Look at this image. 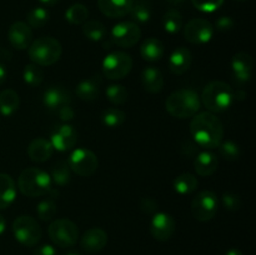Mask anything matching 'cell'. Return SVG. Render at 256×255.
I'll list each match as a JSON object with an SVG mask.
<instances>
[{
    "label": "cell",
    "mask_w": 256,
    "mask_h": 255,
    "mask_svg": "<svg viewBox=\"0 0 256 255\" xmlns=\"http://www.w3.org/2000/svg\"><path fill=\"white\" fill-rule=\"evenodd\" d=\"M235 100L234 90L224 82H212L204 88L200 102L210 112H222L229 109Z\"/></svg>",
    "instance_id": "obj_3"
},
{
    "label": "cell",
    "mask_w": 256,
    "mask_h": 255,
    "mask_svg": "<svg viewBox=\"0 0 256 255\" xmlns=\"http://www.w3.org/2000/svg\"><path fill=\"white\" fill-rule=\"evenodd\" d=\"M192 56L189 49L184 46H179L170 54L169 69L172 74L182 75L192 66Z\"/></svg>",
    "instance_id": "obj_19"
},
{
    "label": "cell",
    "mask_w": 256,
    "mask_h": 255,
    "mask_svg": "<svg viewBox=\"0 0 256 255\" xmlns=\"http://www.w3.org/2000/svg\"><path fill=\"white\" fill-rule=\"evenodd\" d=\"M82 34L92 42H102L106 36V28L98 20H89L82 25Z\"/></svg>",
    "instance_id": "obj_29"
},
{
    "label": "cell",
    "mask_w": 256,
    "mask_h": 255,
    "mask_svg": "<svg viewBox=\"0 0 256 255\" xmlns=\"http://www.w3.org/2000/svg\"><path fill=\"white\" fill-rule=\"evenodd\" d=\"M66 255H80L78 252H69Z\"/></svg>",
    "instance_id": "obj_51"
},
{
    "label": "cell",
    "mask_w": 256,
    "mask_h": 255,
    "mask_svg": "<svg viewBox=\"0 0 256 255\" xmlns=\"http://www.w3.org/2000/svg\"><path fill=\"white\" fill-rule=\"evenodd\" d=\"M108 244V234L102 228H92L86 230L80 240L82 249L90 254H96L102 252Z\"/></svg>",
    "instance_id": "obj_16"
},
{
    "label": "cell",
    "mask_w": 256,
    "mask_h": 255,
    "mask_svg": "<svg viewBox=\"0 0 256 255\" xmlns=\"http://www.w3.org/2000/svg\"><path fill=\"white\" fill-rule=\"evenodd\" d=\"M29 59L39 66H50L60 59L62 48L59 40L52 36H40L28 48Z\"/></svg>",
    "instance_id": "obj_5"
},
{
    "label": "cell",
    "mask_w": 256,
    "mask_h": 255,
    "mask_svg": "<svg viewBox=\"0 0 256 255\" xmlns=\"http://www.w3.org/2000/svg\"><path fill=\"white\" fill-rule=\"evenodd\" d=\"M8 39L15 49H28L32 42V28L24 22H14L10 25L9 30H8Z\"/></svg>",
    "instance_id": "obj_15"
},
{
    "label": "cell",
    "mask_w": 256,
    "mask_h": 255,
    "mask_svg": "<svg viewBox=\"0 0 256 255\" xmlns=\"http://www.w3.org/2000/svg\"><path fill=\"white\" fill-rule=\"evenodd\" d=\"M56 202H54L52 198L42 200L36 206V214L42 222H50L56 214Z\"/></svg>",
    "instance_id": "obj_36"
},
{
    "label": "cell",
    "mask_w": 256,
    "mask_h": 255,
    "mask_svg": "<svg viewBox=\"0 0 256 255\" xmlns=\"http://www.w3.org/2000/svg\"><path fill=\"white\" fill-rule=\"evenodd\" d=\"M52 152H54V148L52 142L44 138H36L28 146V155L30 160L35 162H46L52 156Z\"/></svg>",
    "instance_id": "obj_21"
},
{
    "label": "cell",
    "mask_w": 256,
    "mask_h": 255,
    "mask_svg": "<svg viewBox=\"0 0 256 255\" xmlns=\"http://www.w3.org/2000/svg\"><path fill=\"white\" fill-rule=\"evenodd\" d=\"M106 96L110 102L115 105L124 104L128 100L129 92H128L126 88L119 84H112L106 88Z\"/></svg>",
    "instance_id": "obj_38"
},
{
    "label": "cell",
    "mask_w": 256,
    "mask_h": 255,
    "mask_svg": "<svg viewBox=\"0 0 256 255\" xmlns=\"http://www.w3.org/2000/svg\"><path fill=\"white\" fill-rule=\"evenodd\" d=\"M254 59L246 52H238L232 59V70L235 80L239 82H248L252 79Z\"/></svg>",
    "instance_id": "obj_17"
},
{
    "label": "cell",
    "mask_w": 256,
    "mask_h": 255,
    "mask_svg": "<svg viewBox=\"0 0 256 255\" xmlns=\"http://www.w3.org/2000/svg\"><path fill=\"white\" fill-rule=\"evenodd\" d=\"M190 132L196 145L202 149L219 148L224 138V126L214 112H204L192 116Z\"/></svg>",
    "instance_id": "obj_1"
},
{
    "label": "cell",
    "mask_w": 256,
    "mask_h": 255,
    "mask_svg": "<svg viewBox=\"0 0 256 255\" xmlns=\"http://www.w3.org/2000/svg\"><path fill=\"white\" fill-rule=\"evenodd\" d=\"M134 0H98L99 9L105 16L122 18L129 14Z\"/></svg>",
    "instance_id": "obj_20"
},
{
    "label": "cell",
    "mask_w": 256,
    "mask_h": 255,
    "mask_svg": "<svg viewBox=\"0 0 256 255\" xmlns=\"http://www.w3.org/2000/svg\"><path fill=\"white\" fill-rule=\"evenodd\" d=\"M215 26H216V29L219 30V32H229V30L234 26V20L230 16H222L218 19Z\"/></svg>",
    "instance_id": "obj_43"
},
{
    "label": "cell",
    "mask_w": 256,
    "mask_h": 255,
    "mask_svg": "<svg viewBox=\"0 0 256 255\" xmlns=\"http://www.w3.org/2000/svg\"><path fill=\"white\" fill-rule=\"evenodd\" d=\"M72 95L62 86H50L42 94V102L49 110H58L59 108L70 105Z\"/></svg>",
    "instance_id": "obj_18"
},
{
    "label": "cell",
    "mask_w": 256,
    "mask_h": 255,
    "mask_svg": "<svg viewBox=\"0 0 256 255\" xmlns=\"http://www.w3.org/2000/svg\"><path fill=\"white\" fill-rule=\"evenodd\" d=\"M200 96L192 89H179L169 95L165 102L168 112L178 119L192 118L200 109Z\"/></svg>",
    "instance_id": "obj_2"
},
{
    "label": "cell",
    "mask_w": 256,
    "mask_h": 255,
    "mask_svg": "<svg viewBox=\"0 0 256 255\" xmlns=\"http://www.w3.org/2000/svg\"><path fill=\"white\" fill-rule=\"evenodd\" d=\"M48 20H49V12L42 6H36L28 12L26 22L30 28L40 29L46 24Z\"/></svg>",
    "instance_id": "obj_35"
},
{
    "label": "cell",
    "mask_w": 256,
    "mask_h": 255,
    "mask_svg": "<svg viewBox=\"0 0 256 255\" xmlns=\"http://www.w3.org/2000/svg\"><path fill=\"white\" fill-rule=\"evenodd\" d=\"M50 178H52V182L59 185V186L69 184L70 178H72V170H70L69 164L66 162H56L52 168Z\"/></svg>",
    "instance_id": "obj_33"
},
{
    "label": "cell",
    "mask_w": 256,
    "mask_h": 255,
    "mask_svg": "<svg viewBox=\"0 0 256 255\" xmlns=\"http://www.w3.org/2000/svg\"><path fill=\"white\" fill-rule=\"evenodd\" d=\"M100 84H102V79L99 75L82 80L78 84L76 95L79 96V99L84 100V102H92L99 96Z\"/></svg>",
    "instance_id": "obj_25"
},
{
    "label": "cell",
    "mask_w": 256,
    "mask_h": 255,
    "mask_svg": "<svg viewBox=\"0 0 256 255\" xmlns=\"http://www.w3.org/2000/svg\"><path fill=\"white\" fill-rule=\"evenodd\" d=\"M222 199L225 209L230 210V212H236L242 208V200H240L239 195L232 194V192H225Z\"/></svg>",
    "instance_id": "obj_41"
},
{
    "label": "cell",
    "mask_w": 256,
    "mask_h": 255,
    "mask_svg": "<svg viewBox=\"0 0 256 255\" xmlns=\"http://www.w3.org/2000/svg\"><path fill=\"white\" fill-rule=\"evenodd\" d=\"M142 38V30L136 22H122L112 29V42L120 48H132Z\"/></svg>",
    "instance_id": "obj_11"
},
{
    "label": "cell",
    "mask_w": 256,
    "mask_h": 255,
    "mask_svg": "<svg viewBox=\"0 0 256 255\" xmlns=\"http://www.w3.org/2000/svg\"><path fill=\"white\" fill-rule=\"evenodd\" d=\"M198 179L195 175L190 174V172H184L180 174L179 176L175 178L174 180V189L178 194L180 195H188L192 194L198 188Z\"/></svg>",
    "instance_id": "obj_28"
},
{
    "label": "cell",
    "mask_w": 256,
    "mask_h": 255,
    "mask_svg": "<svg viewBox=\"0 0 256 255\" xmlns=\"http://www.w3.org/2000/svg\"><path fill=\"white\" fill-rule=\"evenodd\" d=\"M14 238L24 246H35L42 236L39 222L29 215H20L12 222Z\"/></svg>",
    "instance_id": "obj_6"
},
{
    "label": "cell",
    "mask_w": 256,
    "mask_h": 255,
    "mask_svg": "<svg viewBox=\"0 0 256 255\" xmlns=\"http://www.w3.org/2000/svg\"><path fill=\"white\" fill-rule=\"evenodd\" d=\"M164 44L156 38H149L140 46V54L146 62H158L164 56Z\"/></svg>",
    "instance_id": "obj_26"
},
{
    "label": "cell",
    "mask_w": 256,
    "mask_h": 255,
    "mask_svg": "<svg viewBox=\"0 0 256 255\" xmlns=\"http://www.w3.org/2000/svg\"><path fill=\"white\" fill-rule=\"evenodd\" d=\"M224 255H242V252H240L239 249H230V250H228L226 252H225Z\"/></svg>",
    "instance_id": "obj_48"
},
{
    "label": "cell",
    "mask_w": 256,
    "mask_h": 255,
    "mask_svg": "<svg viewBox=\"0 0 256 255\" xmlns=\"http://www.w3.org/2000/svg\"><path fill=\"white\" fill-rule=\"evenodd\" d=\"M235 2H245V0H235Z\"/></svg>",
    "instance_id": "obj_52"
},
{
    "label": "cell",
    "mask_w": 256,
    "mask_h": 255,
    "mask_svg": "<svg viewBox=\"0 0 256 255\" xmlns=\"http://www.w3.org/2000/svg\"><path fill=\"white\" fill-rule=\"evenodd\" d=\"M78 142V132L74 126L69 124H62L54 128L52 135H50V142H52L54 150L58 152H68Z\"/></svg>",
    "instance_id": "obj_13"
},
{
    "label": "cell",
    "mask_w": 256,
    "mask_h": 255,
    "mask_svg": "<svg viewBox=\"0 0 256 255\" xmlns=\"http://www.w3.org/2000/svg\"><path fill=\"white\" fill-rule=\"evenodd\" d=\"M34 255H58L56 249L50 244H44L34 250Z\"/></svg>",
    "instance_id": "obj_44"
},
{
    "label": "cell",
    "mask_w": 256,
    "mask_h": 255,
    "mask_svg": "<svg viewBox=\"0 0 256 255\" xmlns=\"http://www.w3.org/2000/svg\"><path fill=\"white\" fill-rule=\"evenodd\" d=\"M89 18V10L85 5L76 2L69 6V9L65 12V19L72 25L84 24Z\"/></svg>",
    "instance_id": "obj_32"
},
{
    "label": "cell",
    "mask_w": 256,
    "mask_h": 255,
    "mask_svg": "<svg viewBox=\"0 0 256 255\" xmlns=\"http://www.w3.org/2000/svg\"><path fill=\"white\" fill-rule=\"evenodd\" d=\"M68 164L72 172L79 176H92L95 172H96L98 166H99V160L98 156L89 149H80L74 150L70 155Z\"/></svg>",
    "instance_id": "obj_9"
},
{
    "label": "cell",
    "mask_w": 256,
    "mask_h": 255,
    "mask_svg": "<svg viewBox=\"0 0 256 255\" xmlns=\"http://www.w3.org/2000/svg\"><path fill=\"white\" fill-rule=\"evenodd\" d=\"M218 164H219V160H218L216 155L205 150L195 158L194 169L200 176H210L216 172Z\"/></svg>",
    "instance_id": "obj_22"
},
{
    "label": "cell",
    "mask_w": 256,
    "mask_h": 255,
    "mask_svg": "<svg viewBox=\"0 0 256 255\" xmlns=\"http://www.w3.org/2000/svg\"><path fill=\"white\" fill-rule=\"evenodd\" d=\"M125 112H122L116 108H110L106 109L102 115V124L106 125L109 128H118L125 122Z\"/></svg>",
    "instance_id": "obj_37"
},
{
    "label": "cell",
    "mask_w": 256,
    "mask_h": 255,
    "mask_svg": "<svg viewBox=\"0 0 256 255\" xmlns=\"http://www.w3.org/2000/svg\"><path fill=\"white\" fill-rule=\"evenodd\" d=\"M52 178L49 172L39 168L24 169L18 179V188L22 195L29 198L42 196L52 190Z\"/></svg>",
    "instance_id": "obj_4"
},
{
    "label": "cell",
    "mask_w": 256,
    "mask_h": 255,
    "mask_svg": "<svg viewBox=\"0 0 256 255\" xmlns=\"http://www.w3.org/2000/svg\"><path fill=\"white\" fill-rule=\"evenodd\" d=\"M132 56L124 52H112L102 60V72L110 80L122 79L132 72Z\"/></svg>",
    "instance_id": "obj_8"
},
{
    "label": "cell",
    "mask_w": 256,
    "mask_h": 255,
    "mask_svg": "<svg viewBox=\"0 0 256 255\" xmlns=\"http://www.w3.org/2000/svg\"><path fill=\"white\" fill-rule=\"evenodd\" d=\"M142 82L148 92L156 94L164 88V76L158 68L148 66L142 72Z\"/></svg>",
    "instance_id": "obj_23"
},
{
    "label": "cell",
    "mask_w": 256,
    "mask_h": 255,
    "mask_svg": "<svg viewBox=\"0 0 256 255\" xmlns=\"http://www.w3.org/2000/svg\"><path fill=\"white\" fill-rule=\"evenodd\" d=\"M129 14L132 15L134 22H140V24H145L152 18V9H150L149 2H145V0H136V2L134 0Z\"/></svg>",
    "instance_id": "obj_31"
},
{
    "label": "cell",
    "mask_w": 256,
    "mask_h": 255,
    "mask_svg": "<svg viewBox=\"0 0 256 255\" xmlns=\"http://www.w3.org/2000/svg\"><path fill=\"white\" fill-rule=\"evenodd\" d=\"M218 196L210 190H202L198 192L192 202V216L199 222H209L218 212Z\"/></svg>",
    "instance_id": "obj_10"
},
{
    "label": "cell",
    "mask_w": 256,
    "mask_h": 255,
    "mask_svg": "<svg viewBox=\"0 0 256 255\" xmlns=\"http://www.w3.org/2000/svg\"><path fill=\"white\" fill-rule=\"evenodd\" d=\"M39 2H42V4H45V5H54V4H56L59 0H39Z\"/></svg>",
    "instance_id": "obj_49"
},
{
    "label": "cell",
    "mask_w": 256,
    "mask_h": 255,
    "mask_svg": "<svg viewBox=\"0 0 256 255\" xmlns=\"http://www.w3.org/2000/svg\"><path fill=\"white\" fill-rule=\"evenodd\" d=\"M162 28L169 34H178L182 28V16L176 9H169L162 18Z\"/></svg>",
    "instance_id": "obj_30"
},
{
    "label": "cell",
    "mask_w": 256,
    "mask_h": 255,
    "mask_svg": "<svg viewBox=\"0 0 256 255\" xmlns=\"http://www.w3.org/2000/svg\"><path fill=\"white\" fill-rule=\"evenodd\" d=\"M168 2H169L170 4H182V2H184L185 0H168Z\"/></svg>",
    "instance_id": "obj_50"
},
{
    "label": "cell",
    "mask_w": 256,
    "mask_h": 255,
    "mask_svg": "<svg viewBox=\"0 0 256 255\" xmlns=\"http://www.w3.org/2000/svg\"><path fill=\"white\" fill-rule=\"evenodd\" d=\"M56 112H58V116H59V119L64 122H72L75 116L74 109H72L70 105H65V106L59 108V109L56 110Z\"/></svg>",
    "instance_id": "obj_42"
},
{
    "label": "cell",
    "mask_w": 256,
    "mask_h": 255,
    "mask_svg": "<svg viewBox=\"0 0 256 255\" xmlns=\"http://www.w3.org/2000/svg\"><path fill=\"white\" fill-rule=\"evenodd\" d=\"M16 198V186L10 175L0 172V209H6Z\"/></svg>",
    "instance_id": "obj_24"
},
{
    "label": "cell",
    "mask_w": 256,
    "mask_h": 255,
    "mask_svg": "<svg viewBox=\"0 0 256 255\" xmlns=\"http://www.w3.org/2000/svg\"><path fill=\"white\" fill-rule=\"evenodd\" d=\"M5 228H6V222H5L4 216H2V215L0 214V235L4 234Z\"/></svg>",
    "instance_id": "obj_47"
},
{
    "label": "cell",
    "mask_w": 256,
    "mask_h": 255,
    "mask_svg": "<svg viewBox=\"0 0 256 255\" xmlns=\"http://www.w3.org/2000/svg\"><path fill=\"white\" fill-rule=\"evenodd\" d=\"M175 228L176 224L174 218L168 212H159L152 216L150 232L152 236L159 242H168L175 232Z\"/></svg>",
    "instance_id": "obj_14"
},
{
    "label": "cell",
    "mask_w": 256,
    "mask_h": 255,
    "mask_svg": "<svg viewBox=\"0 0 256 255\" xmlns=\"http://www.w3.org/2000/svg\"><path fill=\"white\" fill-rule=\"evenodd\" d=\"M49 238L56 246L72 248L79 239V229L76 224L69 219H56L49 225Z\"/></svg>",
    "instance_id": "obj_7"
},
{
    "label": "cell",
    "mask_w": 256,
    "mask_h": 255,
    "mask_svg": "<svg viewBox=\"0 0 256 255\" xmlns=\"http://www.w3.org/2000/svg\"><path fill=\"white\" fill-rule=\"evenodd\" d=\"M6 75H8L6 69H5L4 65L0 64V85L5 82V79H6Z\"/></svg>",
    "instance_id": "obj_46"
},
{
    "label": "cell",
    "mask_w": 256,
    "mask_h": 255,
    "mask_svg": "<svg viewBox=\"0 0 256 255\" xmlns=\"http://www.w3.org/2000/svg\"><path fill=\"white\" fill-rule=\"evenodd\" d=\"M156 206H158L156 202L152 199H150V198H144V199L142 200V204H140V208H142V209L146 212H154V210L156 209Z\"/></svg>",
    "instance_id": "obj_45"
},
{
    "label": "cell",
    "mask_w": 256,
    "mask_h": 255,
    "mask_svg": "<svg viewBox=\"0 0 256 255\" xmlns=\"http://www.w3.org/2000/svg\"><path fill=\"white\" fill-rule=\"evenodd\" d=\"M44 72L42 68L36 64H28L22 70V80L29 86H38L42 82Z\"/></svg>",
    "instance_id": "obj_34"
},
{
    "label": "cell",
    "mask_w": 256,
    "mask_h": 255,
    "mask_svg": "<svg viewBox=\"0 0 256 255\" xmlns=\"http://www.w3.org/2000/svg\"><path fill=\"white\" fill-rule=\"evenodd\" d=\"M20 105V98L15 90L5 89L0 92V114L10 116L14 114Z\"/></svg>",
    "instance_id": "obj_27"
},
{
    "label": "cell",
    "mask_w": 256,
    "mask_h": 255,
    "mask_svg": "<svg viewBox=\"0 0 256 255\" xmlns=\"http://www.w3.org/2000/svg\"><path fill=\"white\" fill-rule=\"evenodd\" d=\"M220 154L224 159L229 160V162H234L240 158L242 154V150L240 146L232 140H226V142H222V144L219 145Z\"/></svg>",
    "instance_id": "obj_39"
},
{
    "label": "cell",
    "mask_w": 256,
    "mask_h": 255,
    "mask_svg": "<svg viewBox=\"0 0 256 255\" xmlns=\"http://www.w3.org/2000/svg\"><path fill=\"white\" fill-rule=\"evenodd\" d=\"M214 26L206 19H192L184 28V36L192 44H206L214 36Z\"/></svg>",
    "instance_id": "obj_12"
},
{
    "label": "cell",
    "mask_w": 256,
    "mask_h": 255,
    "mask_svg": "<svg viewBox=\"0 0 256 255\" xmlns=\"http://www.w3.org/2000/svg\"><path fill=\"white\" fill-rule=\"evenodd\" d=\"M192 2L200 12H212L224 4V0H192Z\"/></svg>",
    "instance_id": "obj_40"
}]
</instances>
